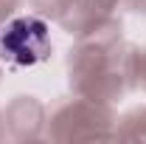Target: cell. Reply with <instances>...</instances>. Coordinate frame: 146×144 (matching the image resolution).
<instances>
[{"mask_svg":"<svg viewBox=\"0 0 146 144\" xmlns=\"http://www.w3.org/2000/svg\"><path fill=\"white\" fill-rule=\"evenodd\" d=\"M51 28L39 17H14L0 28V62L6 68H34L51 57Z\"/></svg>","mask_w":146,"mask_h":144,"instance_id":"obj_1","label":"cell"}]
</instances>
